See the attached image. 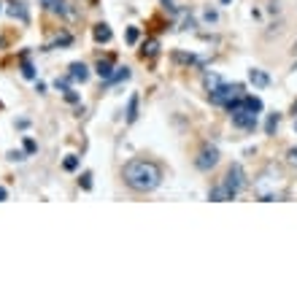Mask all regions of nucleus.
Masks as SVG:
<instances>
[{
	"label": "nucleus",
	"mask_w": 297,
	"mask_h": 297,
	"mask_svg": "<svg viewBox=\"0 0 297 297\" xmlns=\"http://www.w3.org/2000/svg\"><path fill=\"white\" fill-rule=\"evenodd\" d=\"M70 78H73V81H87V78H89V68H87V65H84V62H73V65H70V73H68Z\"/></svg>",
	"instance_id": "nucleus-8"
},
{
	"label": "nucleus",
	"mask_w": 297,
	"mask_h": 297,
	"mask_svg": "<svg viewBox=\"0 0 297 297\" xmlns=\"http://www.w3.org/2000/svg\"><path fill=\"white\" fill-rule=\"evenodd\" d=\"M0 5H3V3H0Z\"/></svg>",
	"instance_id": "nucleus-38"
},
{
	"label": "nucleus",
	"mask_w": 297,
	"mask_h": 297,
	"mask_svg": "<svg viewBox=\"0 0 297 297\" xmlns=\"http://www.w3.org/2000/svg\"><path fill=\"white\" fill-rule=\"evenodd\" d=\"M62 168H65V170H76V168H78V157H65Z\"/></svg>",
	"instance_id": "nucleus-22"
},
{
	"label": "nucleus",
	"mask_w": 297,
	"mask_h": 297,
	"mask_svg": "<svg viewBox=\"0 0 297 297\" xmlns=\"http://www.w3.org/2000/svg\"><path fill=\"white\" fill-rule=\"evenodd\" d=\"M292 111H295V116H297V103H295V108H292Z\"/></svg>",
	"instance_id": "nucleus-36"
},
{
	"label": "nucleus",
	"mask_w": 297,
	"mask_h": 297,
	"mask_svg": "<svg viewBox=\"0 0 297 297\" xmlns=\"http://www.w3.org/2000/svg\"><path fill=\"white\" fill-rule=\"evenodd\" d=\"M203 22H206V24H214V22H219V14H216L214 8H203Z\"/></svg>",
	"instance_id": "nucleus-19"
},
{
	"label": "nucleus",
	"mask_w": 297,
	"mask_h": 297,
	"mask_svg": "<svg viewBox=\"0 0 297 297\" xmlns=\"http://www.w3.org/2000/svg\"><path fill=\"white\" fill-rule=\"evenodd\" d=\"M222 76L219 73H211V70H206V73H203V87H206V92H214L216 87H222Z\"/></svg>",
	"instance_id": "nucleus-10"
},
{
	"label": "nucleus",
	"mask_w": 297,
	"mask_h": 297,
	"mask_svg": "<svg viewBox=\"0 0 297 297\" xmlns=\"http://www.w3.org/2000/svg\"><path fill=\"white\" fill-rule=\"evenodd\" d=\"M157 51H160V41H157V38H151V41H146V43H143L141 54H143V57H154Z\"/></svg>",
	"instance_id": "nucleus-14"
},
{
	"label": "nucleus",
	"mask_w": 297,
	"mask_h": 297,
	"mask_svg": "<svg viewBox=\"0 0 297 297\" xmlns=\"http://www.w3.org/2000/svg\"><path fill=\"white\" fill-rule=\"evenodd\" d=\"M22 76H24V78H35V70H32V65L27 62V59L22 62Z\"/></svg>",
	"instance_id": "nucleus-23"
},
{
	"label": "nucleus",
	"mask_w": 297,
	"mask_h": 297,
	"mask_svg": "<svg viewBox=\"0 0 297 297\" xmlns=\"http://www.w3.org/2000/svg\"><path fill=\"white\" fill-rule=\"evenodd\" d=\"M162 5H165V11H168V14H176V5H173V0H162Z\"/></svg>",
	"instance_id": "nucleus-29"
},
{
	"label": "nucleus",
	"mask_w": 297,
	"mask_h": 297,
	"mask_svg": "<svg viewBox=\"0 0 297 297\" xmlns=\"http://www.w3.org/2000/svg\"><path fill=\"white\" fill-rule=\"evenodd\" d=\"M124 38H127V43H135V41H138V27H127Z\"/></svg>",
	"instance_id": "nucleus-24"
},
{
	"label": "nucleus",
	"mask_w": 297,
	"mask_h": 297,
	"mask_svg": "<svg viewBox=\"0 0 297 297\" xmlns=\"http://www.w3.org/2000/svg\"><path fill=\"white\" fill-rule=\"evenodd\" d=\"M192 27H195V16L184 11V16H181V30H192Z\"/></svg>",
	"instance_id": "nucleus-20"
},
{
	"label": "nucleus",
	"mask_w": 297,
	"mask_h": 297,
	"mask_svg": "<svg viewBox=\"0 0 297 297\" xmlns=\"http://www.w3.org/2000/svg\"><path fill=\"white\" fill-rule=\"evenodd\" d=\"M24 151H27V154H32V151H35V141H30V138H24Z\"/></svg>",
	"instance_id": "nucleus-28"
},
{
	"label": "nucleus",
	"mask_w": 297,
	"mask_h": 297,
	"mask_svg": "<svg viewBox=\"0 0 297 297\" xmlns=\"http://www.w3.org/2000/svg\"><path fill=\"white\" fill-rule=\"evenodd\" d=\"M243 103H246V105H249V108H252V111H257V114H260V111H262V100H260V97L243 95Z\"/></svg>",
	"instance_id": "nucleus-18"
},
{
	"label": "nucleus",
	"mask_w": 297,
	"mask_h": 297,
	"mask_svg": "<svg viewBox=\"0 0 297 297\" xmlns=\"http://www.w3.org/2000/svg\"><path fill=\"white\" fill-rule=\"evenodd\" d=\"M5 197H8V192H5V189H3V187H0V203H3V200H5Z\"/></svg>",
	"instance_id": "nucleus-33"
},
{
	"label": "nucleus",
	"mask_w": 297,
	"mask_h": 297,
	"mask_svg": "<svg viewBox=\"0 0 297 297\" xmlns=\"http://www.w3.org/2000/svg\"><path fill=\"white\" fill-rule=\"evenodd\" d=\"M219 3H222V5H227V3H230V0H219Z\"/></svg>",
	"instance_id": "nucleus-35"
},
{
	"label": "nucleus",
	"mask_w": 297,
	"mask_h": 297,
	"mask_svg": "<svg viewBox=\"0 0 297 297\" xmlns=\"http://www.w3.org/2000/svg\"><path fill=\"white\" fill-rule=\"evenodd\" d=\"M130 78V68H119V73L111 76V81H127Z\"/></svg>",
	"instance_id": "nucleus-21"
},
{
	"label": "nucleus",
	"mask_w": 297,
	"mask_h": 297,
	"mask_svg": "<svg viewBox=\"0 0 297 297\" xmlns=\"http://www.w3.org/2000/svg\"><path fill=\"white\" fill-rule=\"evenodd\" d=\"M78 184H81L84 189H92V173H81V178H78Z\"/></svg>",
	"instance_id": "nucleus-25"
},
{
	"label": "nucleus",
	"mask_w": 297,
	"mask_h": 297,
	"mask_svg": "<svg viewBox=\"0 0 297 297\" xmlns=\"http://www.w3.org/2000/svg\"><path fill=\"white\" fill-rule=\"evenodd\" d=\"M216 162H219V149L216 146H211V143H206L200 151H197V170H211V168H216Z\"/></svg>",
	"instance_id": "nucleus-5"
},
{
	"label": "nucleus",
	"mask_w": 297,
	"mask_h": 297,
	"mask_svg": "<svg viewBox=\"0 0 297 297\" xmlns=\"http://www.w3.org/2000/svg\"><path fill=\"white\" fill-rule=\"evenodd\" d=\"M241 95H246L241 84H222V87H216L214 92H208L211 103H216V105H227V103H233L235 97H241Z\"/></svg>",
	"instance_id": "nucleus-4"
},
{
	"label": "nucleus",
	"mask_w": 297,
	"mask_h": 297,
	"mask_svg": "<svg viewBox=\"0 0 297 297\" xmlns=\"http://www.w3.org/2000/svg\"><path fill=\"white\" fill-rule=\"evenodd\" d=\"M173 59H176V62H187V65H197V62H200L195 54H184V51H176Z\"/></svg>",
	"instance_id": "nucleus-17"
},
{
	"label": "nucleus",
	"mask_w": 297,
	"mask_h": 297,
	"mask_svg": "<svg viewBox=\"0 0 297 297\" xmlns=\"http://www.w3.org/2000/svg\"><path fill=\"white\" fill-rule=\"evenodd\" d=\"M227 111L233 116V124L241 130H254L257 127V111H252L246 103H243V95L235 97L233 103H227Z\"/></svg>",
	"instance_id": "nucleus-3"
},
{
	"label": "nucleus",
	"mask_w": 297,
	"mask_h": 297,
	"mask_svg": "<svg viewBox=\"0 0 297 297\" xmlns=\"http://www.w3.org/2000/svg\"><path fill=\"white\" fill-rule=\"evenodd\" d=\"M279 187H281V173L276 170V165H268L260 176L254 178V195L262 203L279 200Z\"/></svg>",
	"instance_id": "nucleus-2"
},
{
	"label": "nucleus",
	"mask_w": 297,
	"mask_h": 297,
	"mask_svg": "<svg viewBox=\"0 0 297 297\" xmlns=\"http://www.w3.org/2000/svg\"><path fill=\"white\" fill-rule=\"evenodd\" d=\"M268 11H270V14H279V0H270V3H268Z\"/></svg>",
	"instance_id": "nucleus-30"
},
{
	"label": "nucleus",
	"mask_w": 297,
	"mask_h": 297,
	"mask_svg": "<svg viewBox=\"0 0 297 297\" xmlns=\"http://www.w3.org/2000/svg\"><path fill=\"white\" fill-rule=\"evenodd\" d=\"M224 184H227V189L238 197V192H241V189L246 187V173H243L241 165H230L227 176H224Z\"/></svg>",
	"instance_id": "nucleus-6"
},
{
	"label": "nucleus",
	"mask_w": 297,
	"mask_h": 297,
	"mask_svg": "<svg viewBox=\"0 0 297 297\" xmlns=\"http://www.w3.org/2000/svg\"><path fill=\"white\" fill-rule=\"evenodd\" d=\"M292 54H295V57H297V41H295V43H292ZM295 70H297V62H295Z\"/></svg>",
	"instance_id": "nucleus-34"
},
{
	"label": "nucleus",
	"mask_w": 297,
	"mask_h": 297,
	"mask_svg": "<svg viewBox=\"0 0 297 297\" xmlns=\"http://www.w3.org/2000/svg\"><path fill=\"white\" fill-rule=\"evenodd\" d=\"M8 14L14 16V19H19V22H27V8H24V3H16V0H11L8 3Z\"/></svg>",
	"instance_id": "nucleus-11"
},
{
	"label": "nucleus",
	"mask_w": 297,
	"mask_h": 297,
	"mask_svg": "<svg viewBox=\"0 0 297 297\" xmlns=\"http://www.w3.org/2000/svg\"><path fill=\"white\" fill-rule=\"evenodd\" d=\"M279 122H281V114H270L268 122H265V133H268V135H276V130H279Z\"/></svg>",
	"instance_id": "nucleus-15"
},
{
	"label": "nucleus",
	"mask_w": 297,
	"mask_h": 297,
	"mask_svg": "<svg viewBox=\"0 0 297 297\" xmlns=\"http://www.w3.org/2000/svg\"><path fill=\"white\" fill-rule=\"evenodd\" d=\"M65 100H68V103H78V95L73 89H65Z\"/></svg>",
	"instance_id": "nucleus-27"
},
{
	"label": "nucleus",
	"mask_w": 297,
	"mask_h": 297,
	"mask_svg": "<svg viewBox=\"0 0 297 297\" xmlns=\"http://www.w3.org/2000/svg\"><path fill=\"white\" fill-rule=\"evenodd\" d=\"M122 178L133 192H154L162 184V168L151 160H130L122 168Z\"/></svg>",
	"instance_id": "nucleus-1"
},
{
	"label": "nucleus",
	"mask_w": 297,
	"mask_h": 297,
	"mask_svg": "<svg viewBox=\"0 0 297 297\" xmlns=\"http://www.w3.org/2000/svg\"><path fill=\"white\" fill-rule=\"evenodd\" d=\"M295 130H297V122H295Z\"/></svg>",
	"instance_id": "nucleus-37"
},
{
	"label": "nucleus",
	"mask_w": 297,
	"mask_h": 297,
	"mask_svg": "<svg viewBox=\"0 0 297 297\" xmlns=\"http://www.w3.org/2000/svg\"><path fill=\"white\" fill-rule=\"evenodd\" d=\"M97 76H100L103 81H111V76H114V68H111V59H100V62H97Z\"/></svg>",
	"instance_id": "nucleus-13"
},
{
	"label": "nucleus",
	"mask_w": 297,
	"mask_h": 297,
	"mask_svg": "<svg viewBox=\"0 0 297 297\" xmlns=\"http://www.w3.org/2000/svg\"><path fill=\"white\" fill-rule=\"evenodd\" d=\"M92 35H95V41L97 43H108L111 41V27H108V24H95V27H92Z\"/></svg>",
	"instance_id": "nucleus-12"
},
{
	"label": "nucleus",
	"mask_w": 297,
	"mask_h": 297,
	"mask_svg": "<svg viewBox=\"0 0 297 297\" xmlns=\"http://www.w3.org/2000/svg\"><path fill=\"white\" fill-rule=\"evenodd\" d=\"M249 81H252L254 84V87H268V84H270V76L265 73V70H260V68H252V70H249Z\"/></svg>",
	"instance_id": "nucleus-9"
},
{
	"label": "nucleus",
	"mask_w": 297,
	"mask_h": 297,
	"mask_svg": "<svg viewBox=\"0 0 297 297\" xmlns=\"http://www.w3.org/2000/svg\"><path fill=\"white\" fill-rule=\"evenodd\" d=\"M287 157H289V162H292L295 168H297V149H289V154H287Z\"/></svg>",
	"instance_id": "nucleus-32"
},
{
	"label": "nucleus",
	"mask_w": 297,
	"mask_h": 297,
	"mask_svg": "<svg viewBox=\"0 0 297 297\" xmlns=\"http://www.w3.org/2000/svg\"><path fill=\"white\" fill-rule=\"evenodd\" d=\"M208 200H214V203H227V200H235V195L227 189V184H216V187H211V192H208Z\"/></svg>",
	"instance_id": "nucleus-7"
},
{
	"label": "nucleus",
	"mask_w": 297,
	"mask_h": 297,
	"mask_svg": "<svg viewBox=\"0 0 297 297\" xmlns=\"http://www.w3.org/2000/svg\"><path fill=\"white\" fill-rule=\"evenodd\" d=\"M135 119H138V95H133L127 103V122H135Z\"/></svg>",
	"instance_id": "nucleus-16"
},
{
	"label": "nucleus",
	"mask_w": 297,
	"mask_h": 297,
	"mask_svg": "<svg viewBox=\"0 0 297 297\" xmlns=\"http://www.w3.org/2000/svg\"><path fill=\"white\" fill-rule=\"evenodd\" d=\"M8 160L11 162H22L24 160V151H8Z\"/></svg>",
	"instance_id": "nucleus-26"
},
{
	"label": "nucleus",
	"mask_w": 297,
	"mask_h": 297,
	"mask_svg": "<svg viewBox=\"0 0 297 297\" xmlns=\"http://www.w3.org/2000/svg\"><path fill=\"white\" fill-rule=\"evenodd\" d=\"M41 5H43L46 11H51V8H54V5H57V0H41Z\"/></svg>",
	"instance_id": "nucleus-31"
}]
</instances>
